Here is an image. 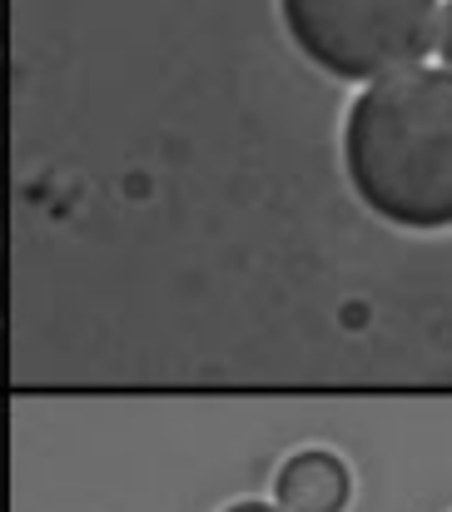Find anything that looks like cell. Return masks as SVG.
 Here are the masks:
<instances>
[{
  "instance_id": "cell-1",
  "label": "cell",
  "mask_w": 452,
  "mask_h": 512,
  "mask_svg": "<svg viewBox=\"0 0 452 512\" xmlns=\"http://www.w3.org/2000/svg\"><path fill=\"white\" fill-rule=\"evenodd\" d=\"M343 174L358 204L408 234L452 229V70L373 80L343 115Z\"/></svg>"
},
{
  "instance_id": "cell-2",
  "label": "cell",
  "mask_w": 452,
  "mask_h": 512,
  "mask_svg": "<svg viewBox=\"0 0 452 512\" xmlns=\"http://www.w3.org/2000/svg\"><path fill=\"white\" fill-rule=\"evenodd\" d=\"M279 20L313 70L373 85L428 65L443 0H279Z\"/></svg>"
},
{
  "instance_id": "cell-3",
  "label": "cell",
  "mask_w": 452,
  "mask_h": 512,
  "mask_svg": "<svg viewBox=\"0 0 452 512\" xmlns=\"http://www.w3.org/2000/svg\"><path fill=\"white\" fill-rule=\"evenodd\" d=\"M353 498V473L328 448H299L274 473V508L279 512H343Z\"/></svg>"
},
{
  "instance_id": "cell-4",
  "label": "cell",
  "mask_w": 452,
  "mask_h": 512,
  "mask_svg": "<svg viewBox=\"0 0 452 512\" xmlns=\"http://www.w3.org/2000/svg\"><path fill=\"white\" fill-rule=\"evenodd\" d=\"M433 55L443 60V70H452V0H443V25H438V50Z\"/></svg>"
},
{
  "instance_id": "cell-5",
  "label": "cell",
  "mask_w": 452,
  "mask_h": 512,
  "mask_svg": "<svg viewBox=\"0 0 452 512\" xmlns=\"http://www.w3.org/2000/svg\"><path fill=\"white\" fill-rule=\"evenodd\" d=\"M224 512H279L274 503H259V498H239V503H229Z\"/></svg>"
},
{
  "instance_id": "cell-6",
  "label": "cell",
  "mask_w": 452,
  "mask_h": 512,
  "mask_svg": "<svg viewBox=\"0 0 452 512\" xmlns=\"http://www.w3.org/2000/svg\"><path fill=\"white\" fill-rule=\"evenodd\" d=\"M0 30H5V0H0Z\"/></svg>"
}]
</instances>
